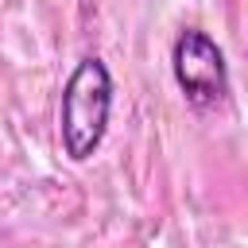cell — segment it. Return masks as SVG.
Wrapping results in <instances>:
<instances>
[{
    "mask_svg": "<svg viewBox=\"0 0 248 248\" xmlns=\"http://www.w3.org/2000/svg\"><path fill=\"white\" fill-rule=\"evenodd\" d=\"M108 108H112V78L101 58H81L74 74L62 85V105H58V128H62V147L74 163H85L108 128Z\"/></svg>",
    "mask_w": 248,
    "mask_h": 248,
    "instance_id": "6da1fadb",
    "label": "cell"
},
{
    "mask_svg": "<svg viewBox=\"0 0 248 248\" xmlns=\"http://www.w3.org/2000/svg\"><path fill=\"white\" fill-rule=\"evenodd\" d=\"M170 66H174V81H178V89L186 93L190 105L209 108V105L225 101V93H229L225 54H221V46H217L202 27H186V31L174 39Z\"/></svg>",
    "mask_w": 248,
    "mask_h": 248,
    "instance_id": "7a4b0ae2",
    "label": "cell"
}]
</instances>
